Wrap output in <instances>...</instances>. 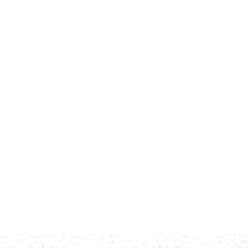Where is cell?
<instances>
[{
	"label": "cell",
	"instance_id": "6da1fadb",
	"mask_svg": "<svg viewBox=\"0 0 248 248\" xmlns=\"http://www.w3.org/2000/svg\"><path fill=\"white\" fill-rule=\"evenodd\" d=\"M231 248H248V246H231Z\"/></svg>",
	"mask_w": 248,
	"mask_h": 248
}]
</instances>
